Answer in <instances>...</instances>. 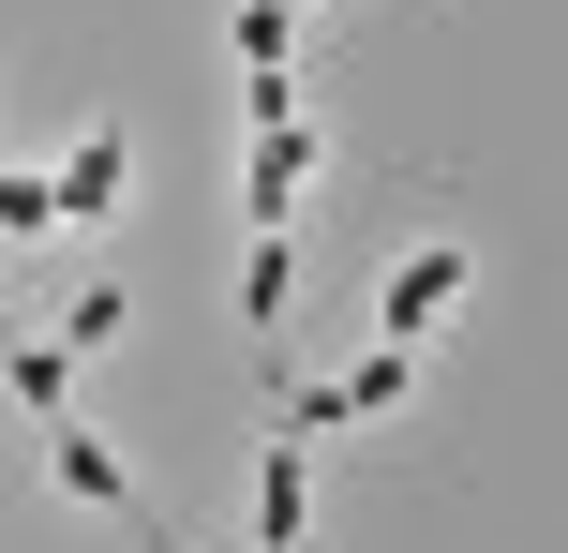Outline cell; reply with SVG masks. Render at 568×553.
<instances>
[{"label":"cell","instance_id":"6da1fadb","mask_svg":"<svg viewBox=\"0 0 568 553\" xmlns=\"http://www.w3.org/2000/svg\"><path fill=\"white\" fill-rule=\"evenodd\" d=\"M449 299H464V239H419V255L389 269V299H374V329H389V345H419Z\"/></svg>","mask_w":568,"mask_h":553},{"label":"cell","instance_id":"3957f363","mask_svg":"<svg viewBox=\"0 0 568 553\" xmlns=\"http://www.w3.org/2000/svg\"><path fill=\"white\" fill-rule=\"evenodd\" d=\"M120 180H135V150H120V135H90L75 165H60V209H90V225H105V209H120Z\"/></svg>","mask_w":568,"mask_h":553},{"label":"cell","instance_id":"8992f818","mask_svg":"<svg viewBox=\"0 0 568 553\" xmlns=\"http://www.w3.org/2000/svg\"><path fill=\"white\" fill-rule=\"evenodd\" d=\"M60 479H75V494H105V509H135V494H120V464H105V434H60Z\"/></svg>","mask_w":568,"mask_h":553},{"label":"cell","instance_id":"7a4b0ae2","mask_svg":"<svg viewBox=\"0 0 568 553\" xmlns=\"http://www.w3.org/2000/svg\"><path fill=\"white\" fill-rule=\"evenodd\" d=\"M300 180H314V135L284 120V135H255V180H240V209H255V239L300 225Z\"/></svg>","mask_w":568,"mask_h":553},{"label":"cell","instance_id":"277c9868","mask_svg":"<svg viewBox=\"0 0 568 553\" xmlns=\"http://www.w3.org/2000/svg\"><path fill=\"white\" fill-rule=\"evenodd\" d=\"M300 509H314V464H300V434H284V449H270V494H255V539L284 553V539H300Z\"/></svg>","mask_w":568,"mask_h":553},{"label":"cell","instance_id":"5b68a950","mask_svg":"<svg viewBox=\"0 0 568 553\" xmlns=\"http://www.w3.org/2000/svg\"><path fill=\"white\" fill-rule=\"evenodd\" d=\"M284 299H300V255H284V239H255V285H240V315L284 329Z\"/></svg>","mask_w":568,"mask_h":553}]
</instances>
